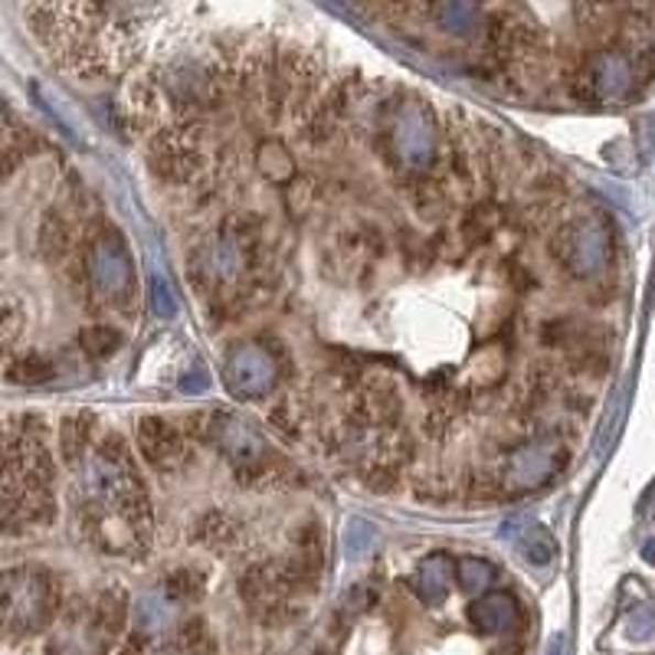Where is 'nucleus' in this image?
<instances>
[{"mask_svg": "<svg viewBox=\"0 0 655 655\" xmlns=\"http://www.w3.org/2000/svg\"><path fill=\"white\" fill-rule=\"evenodd\" d=\"M413 40H446L472 53L476 69L527 89L554 73L574 92L583 83L580 63L541 13V0H358ZM570 23L577 46L597 59L649 63L655 56V0H554Z\"/></svg>", "mask_w": 655, "mask_h": 655, "instance_id": "1", "label": "nucleus"}, {"mask_svg": "<svg viewBox=\"0 0 655 655\" xmlns=\"http://www.w3.org/2000/svg\"><path fill=\"white\" fill-rule=\"evenodd\" d=\"M164 0H26L23 20L40 50L76 79L122 73L148 46Z\"/></svg>", "mask_w": 655, "mask_h": 655, "instance_id": "2", "label": "nucleus"}, {"mask_svg": "<svg viewBox=\"0 0 655 655\" xmlns=\"http://www.w3.org/2000/svg\"><path fill=\"white\" fill-rule=\"evenodd\" d=\"M125 607L122 587H106L76 600L50 643V655H106L122 633Z\"/></svg>", "mask_w": 655, "mask_h": 655, "instance_id": "3", "label": "nucleus"}, {"mask_svg": "<svg viewBox=\"0 0 655 655\" xmlns=\"http://www.w3.org/2000/svg\"><path fill=\"white\" fill-rule=\"evenodd\" d=\"M59 583L40 567H17L3 577V620L10 636H30L53 623Z\"/></svg>", "mask_w": 655, "mask_h": 655, "instance_id": "4", "label": "nucleus"}, {"mask_svg": "<svg viewBox=\"0 0 655 655\" xmlns=\"http://www.w3.org/2000/svg\"><path fill=\"white\" fill-rule=\"evenodd\" d=\"M138 446L148 456L154 469H177L187 459V439L184 429H174L161 416H144L138 419Z\"/></svg>", "mask_w": 655, "mask_h": 655, "instance_id": "5", "label": "nucleus"}, {"mask_svg": "<svg viewBox=\"0 0 655 655\" xmlns=\"http://www.w3.org/2000/svg\"><path fill=\"white\" fill-rule=\"evenodd\" d=\"M36 247L50 262H63L73 256L76 247V227L63 210H46L40 220V233H36Z\"/></svg>", "mask_w": 655, "mask_h": 655, "instance_id": "6", "label": "nucleus"}, {"mask_svg": "<svg viewBox=\"0 0 655 655\" xmlns=\"http://www.w3.org/2000/svg\"><path fill=\"white\" fill-rule=\"evenodd\" d=\"M3 378L10 384H23V387H40V384H50L56 378V364L50 354H40V351H30V354H7V364H3Z\"/></svg>", "mask_w": 655, "mask_h": 655, "instance_id": "7", "label": "nucleus"}, {"mask_svg": "<svg viewBox=\"0 0 655 655\" xmlns=\"http://www.w3.org/2000/svg\"><path fill=\"white\" fill-rule=\"evenodd\" d=\"M469 616L482 633H509L518 623V603L505 593H492L479 600Z\"/></svg>", "mask_w": 655, "mask_h": 655, "instance_id": "8", "label": "nucleus"}, {"mask_svg": "<svg viewBox=\"0 0 655 655\" xmlns=\"http://www.w3.org/2000/svg\"><path fill=\"white\" fill-rule=\"evenodd\" d=\"M92 416L79 413V416H66L59 426V456L66 466H79V459L86 456V446L92 439Z\"/></svg>", "mask_w": 655, "mask_h": 655, "instance_id": "9", "label": "nucleus"}, {"mask_svg": "<svg viewBox=\"0 0 655 655\" xmlns=\"http://www.w3.org/2000/svg\"><path fill=\"white\" fill-rule=\"evenodd\" d=\"M194 537L200 544L214 547V550H230L240 537V524L223 512H207V515H200V522L194 524Z\"/></svg>", "mask_w": 655, "mask_h": 655, "instance_id": "10", "label": "nucleus"}, {"mask_svg": "<svg viewBox=\"0 0 655 655\" xmlns=\"http://www.w3.org/2000/svg\"><path fill=\"white\" fill-rule=\"evenodd\" d=\"M79 348L89 358H112L122 348V335L112 331V328H106V325H96V328H86L79 335Z\"/></svg>", "mask_w": 655, "mask_h": 655, "instance_id": "11", "label": "nucleus"}, {"mask_svg": "<svg viewBox=\"0 0 655 655\" xmlns=\"http://www.w3.org/2000/svg\"><path fill=\"white\" fill-rule=\"evenodd\" d=\"M164 590H167V597H171V600H177V603H184V600H197V597L204 593V574H200V570H190V567L174 570V574H167Z\"/></svg>", "mask_w": 655, "mask_h": 655, "instance_id": "12", "label": "nucleus"}, {"mask_svg": "<svg viewBox=\"0 0 655 655\" xmlns=\"http://www.w3.org/2000/svg\"><path fill=\"white\" fill-rule=\"evenodd\" d=\"M436 564H439V557L426 560V564L419 567V574H416V590H419L423 600H429V603H436V600L449 590V564H446L443 570H436Z\"/></svg>", "mask_w": 655, "mask_h": 655, "instance_id": "13", "label": "nucleus"}, {"mask_svg": "<svg viewBox=\"0 0 655 655\" xmlns=\"http://www.w3.org/2000/svg\"><path fill=\"white\" fill-rule=\"evenodd\" d=\"M23 325H26V315L20 318L17 298L7 295V302H3V348H7V354H13V345H17V335H20Z\"/></svg>", "mask_w": 655, "mask_h": 655, "instance_id": "14", "label": "nucleus"}, {"mask_svg": "<svg viewBox=\"0 0 655 655\" xmlns=\"http://www.w3.org/2000/svg\"><path fill=\"white\" fill-rule=\"evenodd\" d=\"M492 567L489 564H482V560H466L462 567H459V577H462V587L466 590H482L489 580H492Z\"/></svg>", "mask_w": 655, "mask_h": 655, "instance_id": "15", "label": "nucleus"}, {"mask_svg": "<svg viewBox=\"0 0 655 655\" xmlns=\"http://www.w3.org/2000/svg\"><path fill=\"white\" fill-rule=\"evenodd\" d=\"M643 557H646L649 564H655V541H653V544H646V550H643Z\"/></svg>", "mask_w": 655, "mask_h": 655, "instance_id": "16", "label": "nucleus"}]
</instances>
